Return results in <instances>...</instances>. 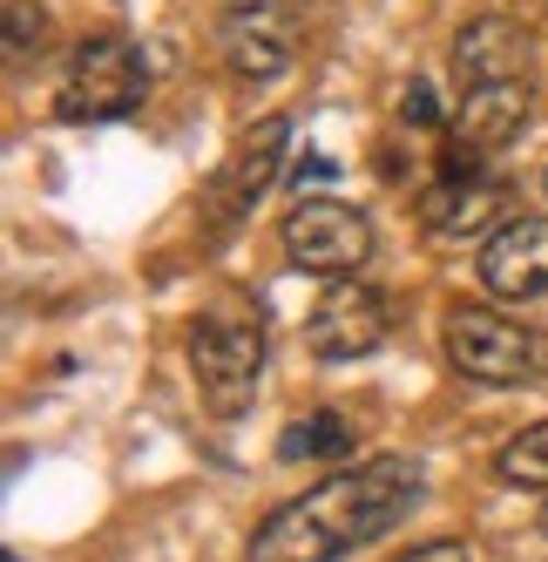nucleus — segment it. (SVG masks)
I'll use <instances>...</instances> for the list:
<instances>
[{
    "label": "nucleus",
    "mask_w": 548,
    "mask_h": 562,
    "mask_svg": "<svg viewBox=\"0 0 548 562\" xmlns=\"http://www.w3.org/2000/svg\"><path fill=\"white\" fill-rule=\"evenodd\" d=\"M420 495H426L420 461L373 454L359 468L326 474L319 488L292 495L285 508H271L244 542V562H339L352 549L379 542L386 529H400L420 508Z\"/></svg>",
    "instance_id": "nucleus-1"
},
{
    "label": "nucleus",
    "mask_w": 548,
    "mask_h": 562,
    "mask_svg": "<svg viewBox=\"0 0 548 562\" xmlns=\"http://www.w3.org/2000/svg\"><path fill=\"white\" fill-rule=\"evenodd\" d=\"M142 102H149V61L129 34H89L68 55L61 89H55L61 123H123Z\"/></svg>",
    "instance_id": "nucleus-2"
},
{
    "label": "nucleus",
    "mask_w": 548,
    "mask_h": 562,
    "mask_svg": "<svg viewBox=\"0 0 548 562\" xmlns=\"http://www.w3.org/2000/svg\"><path fill=\"white\" fill-rule=\"evenodd\" d=\"M447 359L460 380H481V386H535L548 380V333L522 326V318H501L494 305H454Z\"/></svg>",
    "instance_id": "nucleus-3"
},
{
    "label": "nucleus",
    "mask_w": 548,
    "mask_h": 562,
    "mask_svg": "<svg viewBox=\"0 0 548 562\" xmlns=\"http://www.w3.org/2000/svg\"><path fill=\"white\" fill-rule=\"evenodd\" d=\"M190 373L217 420H238L258 400L264 373V318L258 312H204L190 326Z\"/></svg>",
    "instance_id": "nucleus-4"
},
{
    "label": "nucleus",
    "mask_w": 548,
    "mask_h": 562,
    "mask_svg": "<svg viewBox=\"0 0 548 562\" xmlns=\"http://www.w3.org/2000/svg\"><path fill=\"white\" fill-rule=\"evenodd\" d=\"M305 42V0H224L217 48L238 82H278Z\"/></svg>",
    "instance_id": "nucleus-5"
},
{
    "label": "nucleus",
    "mask_w": 548,
    "mask_h": 562,
    "mask_svg": "<svg viewBox=\"0 0 548 562\" xmlns=\"http://www.w3.org/2000/svg\"><path fill=\"white\" fill-rule=\"evenodd\" d=\"M285 258L339 285L373 258V224L366 211L339 204V196H298V211H285Z\"/></svg>",
    "instance_id": "nucleus-6"
},
{
    "label": "nucleus",
    "mask_w": 548,
    "mask_h": 562,
    "mask_svg": "<svg viewBox=\"0 0 548 562\" xmlns=\"http://www.w3.org/2000/svg\"><path fill=\"white\" fill-rule=\"evenodd\" d=\"M285 149H292V123H285V115H264L251 136H238V149L224 156V170H217V183H210V196H204L210 237H224V231L271 190V177L285 170Z\"/></svg>",
    "instance_id": "nucleus-7"
},
{
    "label": "nucleus",
    "mask_w": 548,
    "mask_h": 562,
    "mask_svg": "<svg viewBox=\"0 0 548 562\" xmlns=\"http://www.w3.org/2000/svg\"><path fill=\"white\" fill-rule=\"evenodd\" d=\"M535 42L515 14H475L454 34V89H501V82H528Z\"/></svg>",
    "instance_id": "nucleus-8"
},
{
    "label": "nucleus",
    "mask_w": 548,
    "mask_h": 562,
    "mask_svg": "<svg viewBox=\"0 0 548 562\" xmlns=\"http://www.w3.org/2000/svg\"><path fill=\"white\" fill-rule=\"evenodd\" d=\"M379 339H386V299L359 278H339L305 318V346L319 359H366Z\"/></svg>",
    "instance_id": "nucleus-9"
},
{
    "label": "nucleus",
    "mask_w": 548,
    "mask_h": 562,
    "mask_svg": "<svg viewBox=\"0 0 548 562\" xmlns=\"http://www.w3.org/2000/svg\"><path fill=\"white\" fill-rule=\"evenodd\" d=\"M481 285L494 299H541L548 292V217H507L481 245Z\"/></svg>",
    "instance_id": "nucleus-10"
},
{
    "label": "nucleus",
    "mask_w": 548,
    "mask_h": 562,
    "mask_svg": "<svg viewBox=\"0 0 548 562\" xmlns=\"http://www.w3.org/2000/svg\"><path fill=\"white\" fill-rule=\"evenodd\" d=\"M507 211V190L481 170H441L420 190V224L434 237H475Z\"/></svg>",
    "instance_id": "nucleus-11"
},
{
    "label": "nucleus",
    "mask_w": 548,
    "mask_h": 562,
    "mask_svg": "<svg viewBox=\"0 0 548 562\" xmlns=\"http://www.w3.org/2000/svg\"><path fill=\"white\" fill-rule=\"evenodd\" d=\"M528 82H501V89H467L454 109H447V143L481 156V149H507L522 130H528Z\"/></svg>",
    "instance_id": "nucleus-12"
},
{
    "label": "nucleus",
    "mask_w": 548,
    "mask_h": 562,
    "mask_svg": "<svg viewBox=\"0 0 548 562\" xmlns=\"http://www.w3.org/2000/svg\"><path fill=\"white\" fill-rule=\"evenodd\" d=\"M352 440H359L352 420L339 407H319V414H305L278 434V454L285 461H339V454H352Z\"/></svg>",
    "instance_id": "nucleus-13"
},
{
    "label": "nucleus",
    "mask_w": 548,
    "mask_h": 562,
    "mask_svg": "<svg viewBox=\"0 0 548 562\" xmlns=\"http://www.w3.org/2000/svg\"><path fill=\"white\" fill-rule=\"evenodd\" d=\"M494 481H501V488H541V495H548V420L522 427V434L494 454Z\"/></svg>",
    "instance_id": "nucleus-14"
},
{
    "label": "nucleus",
    "mask_w": 548,
    "mask_h": 562,
    "mask_svg": "<svg viewBox=\"0 0 548 562\" xmlns=\"http://www.w3.org/2000/svg\"><path fill=\"white\" fill-rule=\"evenodd\" d=\"M0 8H8V48H14V55H27L34 42H42V27H48V21H42V8H34V0H0Z\"/></svg>",
    "instance_id": "nucleus-15"
},
{
    "label": "nucleus",
    "mask_w": 548,
    "mask_h": 562,
    "mask_svg": "<svg viewBox=\"0 0 548 562\" xmlns=\"http://www.w3.org/2000/svg\"><path fill=\"white\" fill-rule=\"evenodd\" d=\"M400 115H407V123H420V130H447V109L434 102V89H426V82H413L400 95Z\"/></svg>",
    "instance_id": "nucleus-16"
},
{
    "label": "nucleus",
    "mask_w": 548,
    "mask_h": 562,
    "mask_svg": "<svg viewBox=\"0 0 548 562\" xmlns=\"http://www.w3.org/2000/svg\"><path fill=\"white\" fill-rule=\"evenodd\" d=\"M393 562H475V555H467V542L441 536V542H413V549H407V555H393Z\"/></svg>",
    "instance_id": "nucleus-17"
},
{
    "label": "nucleus",
    "mask_w": 548,
    "mask_h": 562,
    "mask_svg": "<svg viewBox=\"0 0 548 562\" xmlns=\"http://www.w3.org/2000/svg\"><path fill=\"white\" fill-rule=\"evenodd\" d=\"M305 177H311V183H326V177H332V164H326V156H311V164H298V183H305Z\"/></svg>",
    "instance_id": "nucleus-18"
},
{
    "label": "nucleus",
    "mask_w": 548,
    "mask_h": 562,
    "mask_svg": "<svg viewBox=\"0 0 548 562\" xmlns=\"http://www.w3.org/2000/svg\"><path fill=\"white\" fill-rule=\"evenodd\" d=\"M541 536H548V508H541Z\"/></svg>",
    "instance_id": "nucleus-19"
},
{
    "label": "nucleus",
    "mask_w": 548,
    "mask_h": 562,
    "mask_svg": "<svg viewBox=\"0 0 548 562\" xmlns=\"http://www.w3.org/2000/svg\"><path fill=\"white\" fill-rule=\"evenodd\" d=\"M541 190H548V170H541Z\"/></svg>",
    "instance_id": "nucleus-20"
},
{
    "label": "nucleus",
    "mask_w": 548,
    "mask_h": 562,
    "mask_svg": "<svg viewBox=\"0 0 548 562\" xmlns=\"http://www.w3.org/2000/svg\"><path fill=\"white\" fill-rule=\"evenodd\" d=\"M8 562H21V555H8Z\"/></svg>",
    "instance_id": "nucleus-21"
}]
</instances>
